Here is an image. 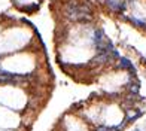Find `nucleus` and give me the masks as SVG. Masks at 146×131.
Returning a JSON list of instances; mask_svg holds the SVG:
<instances>
[{"mask_svg":"<svg viewBox=\"0 0 146 131\" xmlns=\"http://www.w3.org/2000/svg\"><path fill=\"white\" fill-rule=\"evenodd\" d=\"M64 15L73 22L87 24L92 18V8L88 2L79 3L78 0H70L64 6Z\"/></svg>","mask_w":146,"mask_h":131,"instance_id":"nucleus-1","label":"nucleus"},{"mask_svg":"<svg viewBox=\"0 0 146 131\" xmlns=\"http://www.w3.org/2000/svg\"><path fill=\"white\" fill-rule=\"evenodd\" d=\"M106 6L112 11V12H116V14H122L127 8V2L125 0H104Z\"/></svg>","mask_w":146,"mask_h":131,"instance_id":"nucleus-2","label":"nucleus"},{"mask_svg":"<svg viewBox=\"0 0 146 131\" xmlns=\"http://www.w3.org/2000/svg\"><path fill=\"white\" fill-rule=\"evenodd\" d=\"M119 67H121L122 70H128L131 75H136V73H137L134 64H133V63L128 60V58H125V57H121V58H119Z\"/></svg>","mask_w":146,"mask_h":131,"instance_id":"nucleus-3","label":"nucleus"},{"mask_svg":"<svg viewBox=\"0 0 146 131\" xmlns=\"http://www.w3.org/2000/svg\"><path fill=\"white\" fill-rule=\"evenodd\" d=\"M0 85H19L18 79H11V77L0 76Z\"/></svg>","mask_w":146,"mask_h":131,"instance_id":"nucleus-4","label":"nucleus"}]
</instances>
